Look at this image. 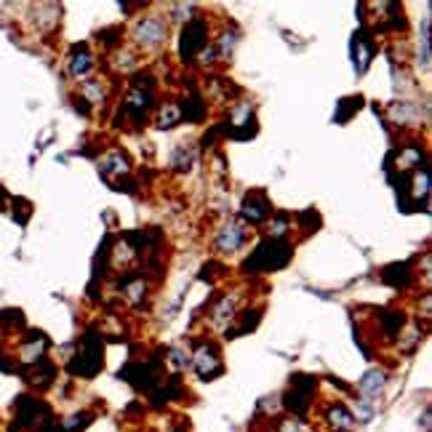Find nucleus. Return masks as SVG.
Returning <instances> with one entry per match:
<instances>
[{"instance_id": "40", "label": "nucleus", "mask_w": 432, "mask_h": 432, "mask_svg": "<svg viewBox=\"0 0 432 432\" xmlns=\"http://www.w3.org/2000/svg\"><path fill=\"white\" fill-rule=\"evenodd\" d=\"M6 200H9V195H6V189L0 187V209H3V206H6Z\"/></svg>"}, {"instance_id": "29", "label": "nucleus", "mask_w": 432, "mask_h": 432, "mask_svg": "<svg viewBox=\"0 0 432 432\" xmlns=\"http://www.w3.org/2000/svg\"><path fill=\"white\" fill-rule=\"evenodd\" d=\"M179 110H182V121L187 123H200L206 121V99H200V96H187V99H179Z\"/></svg>"}, {"instance_id": "39", "label": "nucleus", "mask_w": 432, "mask_h": 432, "mask_svg": "<svg viewBox=\"0 0 432 432\" xmlns=\"http://www.w3.org/2000/svg\"><path fill=\"white\" fill-rule=\"evenodd\" d=\"M0 371H9V374L16 371V360H13V355L9 358V353H3V350H0Z\"/></svg>"}, {"instance_id": "16", "label": "nucleus", "mask_w": 432, "mask_h": 432, "mask_svg": "<svg viewBox=\"0 0 432 432\" xmlns=\"http://www.w3.org/2000/svg\"><path fill=\"white\" fill-rule=\"evenodd\" d=\"M80 101H86L89 107H104L110 99V86L104 78H86L83 83H78Z\"/></svg>"}, {"instance_id": "27", "label": "nucleus", "mask_w": 432, "mask_h": 432, "mask_svg": "<svg viewBox=\"0 0 432 432\" xmlns=\"http://www.w3.org/2000/svg\"><path fill=\"white\" fill-rule=\"evenodd\" d=\"M238 40H240V33H238V30H219V33H216V40H211L214 51H216V59H219V62H230Z\"/></svg>"}, {"instance_id": "10", "label": "nucleus", "mask_w": 432, "mask_h": 432, "mask_svg": "<svg viewBox=\"0 0 432 432\" xmlns=\"http://www.w3.org/2000/svg\"><path fill=\"white\" fill-rule=\"evenodd\" d=\"M387 121H392L398 128H419V123H421L419 99L400 96V99L389 101L387 104Z\"/></svg>"}, {"instance_id": "31", "label": "nucleus", "mask_w": 432, "mask_h": 432, "mask_svg": "<svg viewBox=\"0 0 432 432\" xmlns=\"http://www.w3.org/2000/svg\"><path fill=\"white\" fill-rule=\"evenodd\" d=\"M166 16V22H174V24H189L192 19H198L200 13H198V9L195 6H184V3H174V6H168V13H163Z\"/></svg>"}, {"instance_id": "23", "label": "nucleus", "mask_w": 432, "mask_h": 432, "mask_svg": "<svg viewBox=\"0 0 432 432\" xmlns=\"http://www.w3.org/2000/svg\"><path fill=\"white\" fill-rule=\"evenodd\" d=\"M91 419H94V414L78 411V414H70V416H65V419L59 421L51 419L48 427H45V432H83L91 424Z\"/></svg>"}, {"instance_id": "5", "label": "nucleus", "mask_w": 432, "mask_h": 432, "mask_svg": "<svg viewBox=\"0 0 432 432\" xmlns=\"http://www.w3.org/2000/svg\"><path fill=\"white\" fill-rule=\"evenodd\" d=\"M251 240V230L240 224L238 219H224L216 230H214V238H211V245L214 251L222 256H233L240 254L245 245Z\"/></svg>"}, {"instance_id": "9", "label": "nucleus", "mask_w": 432, "mask_h": 432, "mask_svg": "<svg viewBox=\"0 0 432 432\" xmlns=\"http://www.w3.org/2000/svg\"><path fill=\"white\" fill-rule=\"evenodd\" d=\"M238 312H240V294H235V291L222 294V297L216 299V304L209 310V328H214V331H227L235 323V318H238Z\"/></svg>"}, {"instance_id": "34", "label": "nucleus", "mask_w": 432, "mask_h": 432, "mask_svg": "<svg viewBox=\"0 0 432 432\" xmlns=\"http://www.w3.org/2000/svg\"><path fill=\"white\" fill-rule=\"evenodd\" d=\"M384 280H387L389 286L403 288V286H406V283H409V280H411V270H409V265L387 267V270H384Z\"/></svg>"}, {"instance_id": "21", "label": "nucleus", "mask_w": 432, "mask_h": 432, "mask_svg": "<svg viewBox=\"0 0 432 432\" xmlns=\"http://www.w3.org/2000/svg\"><path fill=\"white\" fill-rule=\"evenodd\" d=\"M403 187L411 192V200H414V206H424L427 198H430V168L421 166L416 168L414 174L409 177V184H403Z\"/></svg>"}, {"instance_id": "3", "label": "nucleus", "mask_w": 432, "mask_h": 432, "mask_svg": "<svg viewBox=\"0 0 432 432\" xmlns=\"http://www.w3.org/2000/svg\"><path fill=\"white\" fill-rule=\"evenodd\" d=\"M294 256V245L288 240H270L265 238L262 243L254 248V254L243 262V270L248 275H256V272H277L291 262Z\"/></svg>"}, {"instance_id": "36", "label": "nucleus", "mask_w": 432, "mask_h": 432, "mask_svg": "<svg viewBox=\"0 0 432 432\" xmlns=\"http://www.w3.org/2000/svg\"><path fill=\"white\" fill-rule=\"evenodd\" d=\"M0 326H6V331H22L24 315L19 310H3L0 312Z\"/></svg>"}, {"instance_id": "38", "label": "nucleus", "mask_w": 432, "mask_h": 432, "mask_svg": "<svg viewBox=\"0 0 432 432\" xmlns=\"http://www.w3.org/2000/svg\"><path fill=\"white\" fill-rule=\"evenodd\" d=\"M275 432H307V430H304V424L299 419H280Z\"/></svg>"}, {"instance_id": "6", "label": "nucleus", "mask_w": 432, "mask_h": 432, "mask_svg": "<svg viewBox=\"0 0 432 432\" xmlns=\"http://www.w3.org/2000/svg\"><path fill=\"white\" fill-rule=\"evenodd\" d=\"M211 43V24L209 19H192L189 24L182 27V35H179V56H182V62L189 65V62H195L198 54Z\"/></svg>"}, {"instance_id": "35", "label": "nucleus", "mask_w": 432, "mask_h": 432, "mask_svg": "<svg viewBox=\"0 0 432 432\" xmlns=\"http://www.w3.org/2000/svg\"><path fill=\"white\" fill-rule=\"evenodd\" d=\"M363 107V99L360 96H347V99H342V104H339V110H336V123H347V118L353 115V112H358Z\"/></svg>"}, {"instance_id": "18", "label": "nucleus", "mask_w": 432, "mask_h": 432, "mask_svg": "<svg viewBox=\"0 0 432 432\" xmlns=\"http://www.w3.org/2000/svg\"><path fill=\"white\" fill-rule=\"evenodd\" d=\"M398 174H414L416 168L427 166V155H424V147L416 142H406L403 147L398 150Z\"/></svg>"}, {"instance_id": "28", "label": "nucleus", "mask_w": 432, "mask_h": 432, "mask_svg": "<svg viewBox=\"0 0 432 432\" xmlns=\"http://www.w3.org/2000/svg\"><path fill=\"white\" fill-rule=\"evenodd\" d=\"M421 342V326L419 323H406L403 328H400L398 339H395V347H398L403 355H411Z\"/></svg>"}, {"instance_id": "8", "label": "nucleus", "mask_w": 432, "mask_h": 432, "mask_svg": "<svg viewBox=\"0 0 432 432\" xmlns=\"http://www.w3.org/2000/svg\"><path fill=\"white\" fill-rule=\"evenodd\" d=\"M312 392H315V379L304 377V374H297L288 384V392L283 398V406H286L294 416H304L312 406Z\"/></svg>"}, {"instance_id": "15", "label": "nucleus", "mask_w": 432, "mask_h": 432, "mask_svg": "<svg viewBox=\"0 0 432 432\" xmlns=\"http://www.w3.org/2000/svg\"><path fill=\"white\" fill-rule=\"evenodd\" d=\"M387 382H389V374H387V368H368L366 374L360 377V382H358V392L363 395L366 400H377L382 392H384V387H387Z\"/></svg>"}, {"instance_id": "7", "label": "nucleus", "mask_w": 432, "mask_h": 432, "mask_svg": "<svg viewBox=\"0 0 432 432\" xmlns=\"http://www.w3.org/2000/svg\"><path fill=\"white\" fill-rule=\"evenodd\" d=\"M270 214H272V203H270L265 189H251V192H245L240 206H238V222L245 224L248 230L251 227H265Z\"/></svg>"}, {"instance_id": "1", "label": "nucleus", "mask_w": 432, "mask_h": 432, "mask_svg": "<svg viewBox=\"0 0 432 432\" xmlns=\"http://www.w3.org/2000/svg\"><path fill=\"white\" fill-rule=\"evenodd\" d=\"M128 38H131V45L139 51V54H155L160 51L168 40V22L163 13H142L136 16L128 30Z\"/></svg>"}, {"instance_id": "37", "label": "nucleus", "mask_w": 432, "mask_h": 432, "mask_svg": "<svg viewBox=\"0 0 432 432\" xmlns=\"http://www.w3.org/2000/svg\"><path fill=\"white\" fill-rule=\"evenodd\" d=\"M13 219L19 224H27V219H30V214H33V206H30V200L24 198H13Z\"/></svg>"}, {"instance_id": "24", "label": "nucleus", "mask_w": 432, "mask_h": 432, "mask_svg": "<svg viewBox=\"0 0 432 432\" xmlns=\"http://www.w3.org/2000/svg\"><path fill=\"white\" fill-rule=\"evenodd\" d=\"M195 160H198V150H195L189 142L179 144L177 150L171 153V157H168V168L177 171V174H189L192 166H195Z\"/></svg>"}, {"instance_id": "13", "label": "nucleus", "mask_w": 432, "mask_h": 432, "mask_svg": "<svg viewBox=\"0 0 432 432\" xmlns=\"http://www.w3.org/2000/svg\"><path fill=\"white\" fill-rule=\"evenodd\" d=\"M323 421L328 424L331 432H353L355 424H358V416L344 403H328L323 409Z\"/></svg>"}, {"instance_id": "14", "label": "nucleus", "mask_w": 432, "mask_h": 432, "mask_svg": "<svg viewBox=\"0 0 432 432\" xmlns=\"http://www.w3.org/2000/svg\"><path fill=\"white\" fill-rule=\"evenodd\" d=\"M96 163H99L101 177L107 179H121L131 174V157L126 155L123 150H107Z\"/></svg>"}, {"instance_id": "22", "label": "nucleus", "mask_w": 432, "mask_h": 432, "mask_svg": "<svg viewBox=\"0 0 432 432\" xmlns=\"http://www.w3.org/2000/svg\"><path fill=\"white\" fill-rule=\"evenodd\" d=\"M374 62V40L366 33H358L353 40V65L355 70L363 75L368 70V65Z\"/></svg>"}, {"instance_id": "32", "label": "nucleus", "mask_w": 432, "mask_h": 432, "mask_svg": "<svg viewBox=\"0 0 432 432\" xmlns=\"http://www.w3.org/2000/svg\"><path fill=\"white\" fill-rule=\"evenodd\" d=\"M235 321H238V328H233L230 336H235V331H240V333L254 331L256 326H259V321H262V307H243V310L238 312Z\"/></svg>"}, {"instance_id": "26", "label": "nucleus", "mask_w": 432, "mask_h": 432, "mask_svg": "<svg viewBox=\"0 0 432 432\" xmlns=\"http://www.w3.org/2000/svg\"><path fill=\"white\" fill-rule=\"evenodd\" d=\"M182 123V110L179 101H160L155 107V126L160 131H171Z\"/></svg>"}, {"instance_id": "30", "label": "nucleus", "mask_w": 432, "mask_h": 432, "mask_svg": "<svg viewBox=\"0 0 432 432\" xmlns=\"http://www.w3.org/2000/svg\"><path fill=\"white\" fill-rule=\"evenodd\" d=\"M166 363L174 374H184V371H189V366H192V353H189V347H184V344L171 347L166 355Z\"/></svg>"}, {"instance_id": "11", "label": "nucleus", "mask_w": 432, "mask_h": 432, "mask_svg": "<svg viewBox=\"0 0 432 432\" xmlns=\"http://www.w3.org/2000/svg\"><path fill=\"white\" fill-rule=\"evenodd\" d=\"M48 336L43 331H27L22 336V344H19V350H16V358H19V363L24 366H35V363H40L48 353Z\"/></svg>"}, {"instance_id": "19", "label": "nucleus", "mask_w": 432, "mask_h": 432, "mask_svg": "<svg viewBox=\"0 0 432 432\" xmlns=\"http://www.w3.org/2000/svg\"><path fill=\"white\" fill-rule=\"evenodd\" d=\"M121 297L126 299V304H131V307H142V304H147V299H150V280H147L144 275L123 280Z\"/></svg>"}, {"instance_id": "25", "label": "nucleus", "mask_w": 432, "mask_h": 432, "mask_svg": "<svg viewBox=\"0 0 432 432\" xmlns=\"http://www.w3.org/2000/svg\"><path fill=\"white\" fill-rule=\"evenodd\" d=\"M294 230V219L291 214H270V219L265 222V235L270 240H286L288 235Z\"/></svg>"}, {"instance_id": "20", "label": "nucleus", "mask_w": 432, "mask_h": 432, "mask_svg": "<svg viewBox=\"0 0 432 432\" xmlns=\"http://www.w3.org/2000/svg\"><path fill=\"white\" fill-rule=\"evenodd\" d=\"M107 62H110V67L115 72H131V70L139 67L142 56H139V51H136L133 45H115L112 54L107 56Z\"/></svg>"}, {"instance_id": "4", "label": "nucleus", "mask_w": 432, "mask_h": 432, "mask_svg": "<svg viewBox=\"0 0 432 432\" xmlns=\"http://www.w3.org/2000/svg\"><path fill=\"white\" fill-rule=\"evenodd\" d=\"M189 353H192V366L189 368L198 374V379L211 382V379H219L224 374L222 350L214 339H200Z\"/></svg>"}, {"instance_id": "17", "label": "nucleus", "mask_w": 432, "mask_h": 432, "mask_svg": "<svg viewBox=\"0 0 432 432\" xmlns=\"http://www.w3.org/2000/svg\"><path fill=\"white\" fill-rule=\"evenodd\" d=\"M56 363L54 360H48V358H43L40 363H35V366H27V371H24V379H27V384L35 389H48L51 384L56 382Z\"/></svg>"}, {"instance_id": "12", "label": "nucleus", "mask_w": 432, "mask_h": 432, "mask_svg": "<svg viewBox=\"0 0 432 432\" xmlns=\"http://www.w3.org/2000/svg\"><path fill=\"white\" fill-rule=\"evenodd\" d=\"M94 67H96V54L86 43L75 45L70 51V56H67V75H70V80L83 83L94 72Z\"/></svg>"}, {"instance_id": "2", "label": "nucleus", "mask_w": 432, "mask_h": 432, "mask_svg": "<svg viewBox=\"0 0 432 432\" xmlns=\"http://www.w3.org/2000/svg\"><path fill=\"white\" fill-rule=\"evenodd\" d=\"M101 368H104V344H101L99 333L89 331L75 344V355L67 360V371H70V377L94 379Z\"/></svg>"}, {"instance_id": "33", "label": "nucleus", "mask_w": 432, "mask_h": 432, "mask_svg": "<svg viewBox=\"0 0 432 432\" xmlns=\"http://www.w3.org/2000/svg\"><path fill=\"white\" fill-rule=\"evenodd\" d=\"M416 65H421L424 70L430 67V16H424V22H421L419 48H416Z\"/></svg>"}]
</instances>
